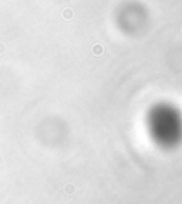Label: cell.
Masks as SVG:
<instances>
[{
	"label": "cell",
	"mask_w": 182,
	"mask_h": 204,
	"mask_svg": "<svg viewBox=\"0 0 182 204\" xmlns=\"http://www.w3.org/2000/svg\"><path fill=\"white\" fill-rule=\"evenodd\" d=\"M2 47H3V44H0V51H3V49H2Z\"/></svg>",
	"instance_id": "277c9868"
},
{
	"label": "cell",
	"mask_w": 182,
	"mask_h": 204,
	"mask_svg": "<svg viewBox=\"0 0 182 204\" xmlns=\"http://www.w3.org/2000/svg\"><path fill=\"white\" fill-rule=\"evenodd\" d=\"M64 190H66L68 194H73V193L75 191V187H74V186H71V184H68V186H66V187H64Z\"/></svg>",
	"instance_id": "3957f363"
},
{
	"label": "cell",
	"mask_w": 182,
	"mask_h": 204,
	"mask_svg": "<svg viewBox=\"0 0 182 204\" xmlns=\"http://www.w3.org/2000/svg\"><path fill=\"white\" fill-rule=\"evenodd\" d=\"M103 51H104V49H103V46L101 44H95L94 47H93V53L94 54H103Z\"/></svg>",
	"instance_id": "6da1fadb"
},
{
	"label": "cell",
	"mask_w": 182,
	"mask_h": 204,
	"mask_svg": "<svg viewBox=\"0 0 182 204\" xmlns=\"http://www.w3.org/2000/svg\"><path fill=\"white\" fill-rule=\"evenodd\" d=\"M73 16H74V13H73V10H70V9H66V10L63 12V17H64V19H71Z\"/></svg>",
	"instance_id": "7a4b0ae2"
}]
</instances>
